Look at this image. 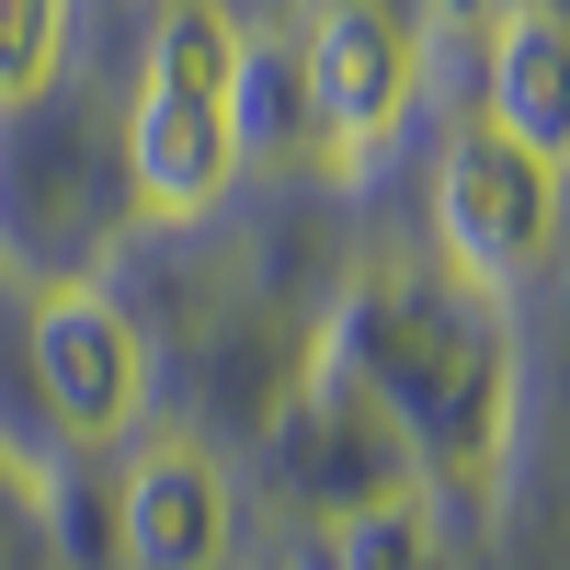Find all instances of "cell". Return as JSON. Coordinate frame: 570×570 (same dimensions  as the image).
<instances>
[{
    "label": "cell",
    "instance_id": "cell-1",
    "mask_svg": "<svg viewBox=\"0 0 570 570\" xmlns=\"http://www.w3.org/2000/svg\"><path fill=\"white\" fill-rule=\"evenodd\" d=\"M126 160H137V195L160 217H195L228 195V171H240V23L217 0H171L160 12Z\"/></svg>",
    "mask_w": 570,
    "mask_h": 570
},
{
    "label": "cell",
    "instance_id": "cell-2",
    "mask_svg": "<svg viewBox=\"0 0 570 570\" xmlns=\"http://www.w3.org/2000/svg\"><path fill=\"white\" fill-rule=\"evenodd\" d=\"M559 195H570V160L525 149L513 126L480 115V126L445 149V183H434V206H445V252L502 297V285H525V274L559 252Z\"/></svg>",
    "mask_w": 570,
    "mask_h": 570
},
{
    "label": "cell",
    "instance_id": "cell-3",
    "mask_svg": "<svg viewBox=\"0 0 570 570\" xmlns=\"http://www.w3.org/2000/svg\"><path fill=\"white\" fill-rule=\"evenodd\" d=\"M422 91V46L389 0H320L308 12V104L331 126V149H376Z\"/></svg>",
    "mask_w": 570,
    "mask_h": 570
},
{
    "label": "cell",
    "instance_id": "cell-4",
    "mask_svg": "<svg viewBox=\"0 0 570 570\" xmlns=\"http://www.w3.org/2000/svg\"><path fill=\"white\" fill-rule=\"evenodd\" d=\"M35 376H46V400H58L69 434H126V422H137V389H149L137 331L91 297V285H58V297L35 308Z\"/></svg>",
    "mask_w": 570,
    "mask_h": 570
},
{
    "label": "cell",
    "instance_id": "cell-5",
    "mask_svg": "<svg viewBox=\"0 0 570 570\" xmlns=\"http://www.w3.org/2000/svg\"><path fill=\"white\" fill-rule=\"evenodd\" d=\"M126 548H137V570H217L228 502H217V468L195 445H149L126 468Z\"/></svg>",
    "mask_w": 570,
    "mask_h": 570
},
{
    "label": "cell",
    "instance_id": "cell-6",
    "mask_svg": "<svg viewBox=\"0 0 570 570\" xmlns=\"http://www.w3.org/2000/svg\"><path fill=\"white\" fill-rule=\"evenodd\" d=\"M491 126H513L525 149L570 160V104H559V12L525 0V12H502L491 35Z\"/></svg>",
    "mask_w": 570,
    "mask_h": 570
},
{
    "label": "cell",
    "instance_id": "cell-7",
    "mask_svg": "<svg viewBox=\"0 0 570 570\" xmlns=\"http://www.w3.org/2000/svg\"><path fill=\"white\" fill-rule=\"evenodd\" d=\"M58 46H69V0H0V104H35L58 80Z\"/></svg>",
    "mask_w": 570,
    "mask_h": 570
}]
</instances>
